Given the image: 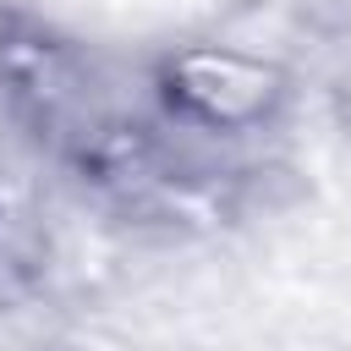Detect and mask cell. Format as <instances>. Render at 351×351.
Returning <instances> with one entry per match:
<instances>
[{"mask_svg": "<svg viewBox=\"0 0 351 351\" xmlns=\"http://www.w3.org/2000/svg\"><path fill=\"white\" fill-rule=\"evenodd\" d=\"M154 93L165 115L203 137H252L274 126L291 104V71L230 38L176 44L154 66Z\"/></svg>", "mask_w": 351, "mask_h": 351, "instance_id": "6da1fadb", "label": "cell"}]
</instances>
